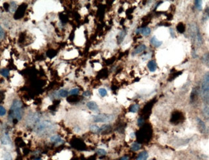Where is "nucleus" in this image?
Returning a JSON list of instances; mask_svg holds the SVG:
<instances>
[{
	"label": "nucleus",
	"instance_id": "obj_1",
	"mask_svg": "<svg viewBox=\"0 0 209 160\" xmlns=\"http://www.w3.org/2000/svg\"><path fill=\"white\" fill-rule=\"evenodd\" d=\"M189 34H190L191 40L194 44L197 46H200L202 44V37L196 23H191L190 25Z\"/></svg>",
	"mask_w": 209,
	"mask_h": 160
},
{
	"label": "nucleus",
	"instance_id": "obj_2",
	"mask_svg": "<svg viewBox=\"0 0 209 160\" xmlns=\"http://www.w3.org/2000/svg\"><path fill=\"white\" fill-rule=\"evenodd\" d=\"M200 92L203 99L209 103V72L203 76Z\"/></svg>",
	"mask_w": 209,
	"mask_h": 160
},
{
	"label": "nucleus",
	"instance_id": "obj_3",
	"mask_svg": "<svg viewBox=\"0 0 209 160\" xmlns=\"http://www.w3.org/2000/svg\"><path fill=\"white\" fill-rule=\"evenodd\" d=\"M53 126L52 123L48 121H44V122L39 123L35 129V132L37 134L40 136L46 135L48 132H50L52 129Z\"/></svg>",
	"mask_w": 209,
	"mask_h": 160
},
{
	"label": "nucleus",
	"instance_id": "obj_4",
	"mask_svg": "<svg viewBox=\"0 0 209 160\" xmlns=\"http://www.w3.org/2000/svg\"><path fill=\"white\" fill-rule=\"evenodd\" d=\"M115 116L113 114H99L93 116V120L95 123H108L112 122Z\"/></svg>",
	"mask_w": 209,
	"mask_h": 160
},
{
	"label": "nucleus",
	"instance_id": "obj_5",
	"mask_svg": "<svg viewBox=\"0 0 209 160\" xmlns=\"http://www.w3.org/2000/svg\"><path fill=\"white\" fill-rule=\"evenodd\" d=\"M185 120L184 114L181 111L176 110L173 113L171 118V122L173 125H179L183 123Z\"/></svg>",
	"mask_w": 209,
	"mask_h": 160
},
{
	"label": "nucleus",
	"instance_id": "obj_6",
	"mask_svg": "<svg viewBox=\"0 0 209 160\" xmlns=\"http://www.w3.org/2000/svg\"><path fill=\"white\" fill-rule=\"evenodd\" d=\"M151 129H150L149 126H145L144 128H143L140 130L139 133V138L143 140V142L145 140H147L151 136Z\"/></svg>",
	"mask_w": 209,
	"mask_h": 160
},
{
	"label": "nucleus",
	"instance_id": "obj_7",
	"mask_svg": "<svg viewBox=\"0 0 209 160\" xmlns=\"http://www.w3.org/2000/svg\"><path fill=\"white\" fill-rule=\"evenodd\" d=\"M197 124H198V128L200 130V132L202 134H207V127L203 120H201L200 118H197Z\"/></svg>",
	"mask_w": 209,
	"mask_h": 160
},
{
	"label": "nucleus",
	"instance_id": "obj_8",
	"mask_svg": "<svg viewBox=\"0 0 209 160\" xmlns=\"http://www.w3.org/2000/svg\"><path fill=\"white\" fill-rule=\"evenodd\" d=\"M199 93H200V89H199L198 87H194V88H193L190 96L191 103L196 102V100H198Z\"/></svg>",
	"mask_w": 209,
	"mask_h": 160
},
{
	"label": "nucleus",
	"instance_id": "obj_9",
	"mask_svg": "<svg viewBox=\"0 0 209 160\" xmlns=\"http://www.w3.org/2000/svg\"><path fill=\"white\" fill-rule=\"evenodd\" d=\"M150 32H151V30H150V28L149 27H143V28H139L136 30V33L141 34H142L144 36H147L150 35Z\"/></svg>",
	"mask_w": 209,
	"mask_h": 160
},
{
	"label": "nucleus",
	"instance_id": "obj_10",
	"mask_svg": "<svg viewBox=\"0 0 209 160\" xmlns=\"http://www.w3.org/2000/svg\"><path fill=\"white\" fill-rule=\"evenodd\" d=\"M11 139L8 133H4L1 138V143L3 145H8L11 144Z\"/></svg>",
	"mask_w": 209,
	"mask_h": 160
},
{
	"label": "nucleus",
	"instance_id": "obj_11",
	"mask_svg": "<svg viewBox=\"0 0 209 160\" xmlns=\"http://www.w3.org/2000/svg\"><path fill=\"white\" fill-rule=\"evenodd\" d=\"M50 142L52 143H54L55 144H62L64 143L62 139L61 138L60 136L59 135H53L50 138Z\"/></svg>",
	"mask_w": 209,
	"mask_h": 160
},
{
	"label": "nucleus",
	"instance_id": "obj_12",
	"mask_svg": "<svg viewBox=\"0 0 209 160\" xmlns=\"http://www.w3.org/2000/svg\"><path fill=\"white\" fill-rule=\"evenodd\" d=\"M86 106L87 108L92 111H95L96 112V111L99 110L98 105H97V103L93 101H89V102H87L86 103Z\"/></svg>",
	"mask_w": 209,
	"mask_h": 160
},
{
	"label": "nucleus",
	"instance_id": "obj_13",
	"mask_svg": "<svg viewBox=\"0 0 209 160\" xmlns=\"http://www.w3.org/2000/svg\"><path fill=\"white\" fill-rule=\"evenodd\" d=\"M145 50H146V46H145L144 44L140 45L139 46H138V47H137V48H136L133 51V53H132V54H133V56L139 54H140V53H142V52H143L144 51H145Z\"/></svg>",
	"mask_w": 209,
	"mask_h": 160
},
{
	"label": "nucleus",
	"instance_id": "obj_14",
	"mask_svg": "<svg viewBox=\"0 0 209 160\" xmlns=\"http://www.w3.org/2000/svg\"><path fill=\"white\" fill-rule=\"evenodd\" d=\"M147 67L149 70H150V72H153L154 71H156L157 69V64L155 61L154 60H151L148 62L147 64Z\"/></svg>",
	"mask_w": 209,
	"mask_h": 160
},
{
	"label": "nucleus",
	"instance_id": "obj_15",
	"mask_svg": "<svg viewBox=\"0 0 209 160\" xmlns=\"http://www.w3.org/2000/svg\"><path fill=\"white\" fill-rule=\"evenodd\" d=\"M150 43L155 47H159L162 45V41L158 40L156 36H153L150 39Z\"/></svg>",
	"mask_w": 209,
	"mask_h": 160
},
{
	"label": "nucleus",
	"instance_id": "obj_16",
	"mask_svg": "<svg viewBox=\"0 0 209 160\" xmlns=\"http://www.w3.org/2000/svg\"><path fill=\"white\" fill-rule=\"evenodd\" d=\"M22 106H23V104H22L21 101H19V100H14L13 101L12 103V105L11 106V109L10 110L15 109L17 108H21Z\"/></svg>",
	"mask_w": 209,
	"mask_h": 160
},
{
	"label": "nucleus",
	"instance_id": "obj_17",
	"mask_svg": "<svg viewBox=\"0 0 209 160\" xmlns=\"http://www.w3.org/2000/svg\"><path fill=\"white\" fill-rule=\"evenodd\" d=\"M149 157L148 152L145 151L141 152L136 160H147Z\"/></svg>",
	"mask_w": 209,
	"mask_h": 160
},
{
	"label": "nucleus",
	"instance_id": "obj_18",
	"mask_svg": "<svg viewBox=\"0 0 209 160\" xmlns=\"http://www.w3.org/2000/svg\"><path fill=\"white\" fill-rule=\"evenodd\" d=\"M26 7H24V5H21V6L19 7L16 12L15 16H18V18H21L22 17V14L25 12Z\"/></svg>",
	"mask_w": 209,
	"mask_h": 160
},
{
	"label": "nucleus",
	"instance_id": "obj_19",
	"mask_svg": "<svg viewBox=\"0 0 209 160\" xmlns=\"http://www.w3.org/2000/svg\"><path fill=\"white\" fill-rule=\"evenodd\" d=\"M90 131L95 134H99L100 133V127L96 125H92L90 127Z\"/></svg>",
	"mask_w": 209,
	"mask_h": 160
},
{
	"label": "nucleus",
	"instance_id": "obj_20",
	"mask_svg": "<svg viewBox=\"0 0 209 160\" xmlns=\"http://www.w3.org/2000/svg\"><path fill=\"white\" fill-rule=\"evenodd\" d=\"M125 35H126V32L124 31H120L119 33V34L117 36V41H118L119 43H120L121 42H122V41L124 40V39L125 38Z\"/></svg>",
	"mask_w": 209,
	"mask_h": 160
},
{
	"label": "nucleus",
	"instance_id": "obj_21",
	"mask_svg": "<svg viewBox=\"0 0 209 160\" xmlns=\"http://www.w3.org/2000/svg\"><path fill=\"white\" fill-rule=\"evenodd\" d=\"M141 147H142V145H141L140 143H139L138 142H135L132 145H131V149L133 151H137L141 149Z\"/></svg>",
	"mask_w": 209,
	"mask_h": 160
},
{
	"label": "nucleus",
	"instance_id": "obj_22",
	"mask_svg": "<svg viewBox=\"0 0 209 160\" xmlns=\"http://www.w3.org/2000/svg\"><path fill=\"white\" fill-rule=\"evenodd\" d=\"M202 61L206 66L209 67V53H206L202 57Z\"/></svg>",
	"mask_w": 209,
	"mask_h": 160
},
{
	"label": "nucleus",
	"instance_id": "obj_23",
	"mask_svg": "<svg viewBox=\"0 0 209 160\" xmlns=\"http://www.w3.org/2000/svg\"><path fill=\"white\" fill-rule=\"evenodd\" d=\"M139 109H140V105L137 103H136V104H134L131 106L129 110H130L131 113H136L138 112Z\"/></svg>",
	"mask_w": 209,
	"mask_h": 160
},
{
	"label": "nucleus",
	"instance_id": "obj_24",
	"mask_svg": "<svg viewBox=\"0 0 209 160\" xmlns=\"http://www.w3.org/2000/svg\"><path fill=\"white\" fill-rule=\"evenodd\" d=\"M176 28H177V31L179 33H183L185 31V25L183 23H179L177 25Z\"/></svg>",
	"mask_w": 209,
	"mask_h": 160
},
{
	"label": "nucleus",
	"instance_id": "obj_25",
	"mask_svg": "<svg viewBox=\"0 0 209 160\" xmlns=\"http://www.w3.org/2000/svg\"><path fill=\"white\" fill-rule=\"evenodd\" d=\"M69 92H68L65 89H61L58 92V94L59 96H61V98H66V97L68 96Z\"/></svg>",
	"mask_w": 209,
	"mask_h": 160
},
{
	"label": "nucleus",
	"instance_id": "obj_26",
	"mask_svg": "<svg viewBox=\"0 0 209 160\" xmlns=\"http://www.w3.org/2000/svg\"><path fill=\"white\" fill-rule=\"evenodd\" d=\"M203 114L204 117L207 120H209V106H205L203 109Z\"/></svg>",
	"mask_w": 209,
	"mask_h": 160
},
{
	"label": "nucleus",
	"instance_id": "obj_27",
	"mask_svg": "<svg viewBox=\"0 0 209 160\" xmlns=\"http://www.w3.org/2000/svg\"><path fill=\"white\" fill-rule=\"evenodd\" d=\"M79 93V89L77 88L72 89L69 91V94L71 96H77Z\"/></svg>",
	"mask_w": 209,
	"mask_h": 160
},
{
	"label": "nucleus",
	"instance_id": "obj_28",
	"mask_svg": "<svg viewBox=\"0 0 209 160\" xmlns=\"http://www.w3.org/2000/svg\"><path fill=\"white\" fill-rule=\"evenodd\" d=\"M110 129H111V126L109 125H104L100 127V132L108 131V130H109Z\"/></svg>",
	"mask_w": 209,
	"mask_h": 160
},
{
	"label": "nucleus",
	"instance_id": "obj_29",
	"mask_svg": "<svg viewBox=\"0 0 209 160\" xmlns=\"http://www.w3.org/2000/svg\"><path fill=\"white\" fill-rule=\"evenodd\" d=\"M96 152L97 154L99 155V156H104V155H106L107 154V152L103 149H97Z\"/></svg>",
	"mask_w": 209,
	"mask_h": 160
},
{
	"label": "nucleus",
	"instance_id": "obj_30",
	"mask_svg": "<svg viewBox=\"0 0 209 160\" xmlns=\"http://www.w3.org/2000/svg\"><path fill=\"white\" fill-rule=\"evenodd\" d=\"M194 4H195L196 8L201 11L202 9V2L200 1V0H197V1H195V2H194Z\"/></svg>",
	"mask_w": 209,
	"mask_h": 160
},
{
	"label": "nucleus",
	"instance_id": "obj_31",
	"mask_svg": "<svg viewBox=\"0 0 209 160\" xmlns=\"http://www.w3.org/2000/svg\"><path fill=\"white\" fill-rule=\"evenodd\" d=\"M99 93L100 95V96L102 97H105L108 94V93H107V90L104 89V88H101L99 89Z\"/></svg>",
	"mask_w": 209,
	"mask_h": 160
},
{
	"label": "nucleus",
	"instance_id": "obj_32",
	"mask_svg": "<svg viewBox=\"0 0 209 160\" xmlns=\"http://www.w3.org/2000/svg\"><path fill=\"white\" fill-rule=\"evenodd\" d=\"M3 160H12V157L11 156V154L9 152L5 153L3 155Z\"/></svg>",
	"mask_w": 209,
	"mask_h": 160
},
{
	"label": "nucleus",
	"instance_id": "obj_33",
	"mask_svg": "<svg viewBox=\"0 0 209 160\" xmlns=\"http://www.w3.org/2000/svg\"><path fill=\"white\" fill-rule=\"evenodd\" d=\"M1 74L2 76L3 77H8V75H9V71L8 69H2L1 70Z\"/></svg>",
	"mask_w": 209,
	"mask_h": 160
},
{
	"label": "nucleus",
	"instance_id": "obj_34",
	"mask_svg": "<svg viewBox=\"0 0 209 160\" xmlns=\"http://www.w3.org/2000/svg\"><path fill=\"white\" fill-rule=\"evenodd\" d=\"M6 113H7L6 109H5L2 105H1V106H0V116L2 117V116H4L5 115Z\"/></svg>",
	"mask_w": 209,
	"mask_h": 160
},
{
	"label": "nucleus",
	"instance_id": "obj_35",
	"mask_svg": "<svg viewBox=\"0 0 209 160\" xmlns=\"http://www.w3.org/2000/svg\"><path fill=\"white\" fill-rule=\"evenodd\" d=\"M137 123H138V126H142L144 123V119L142 117H140L139 118H138V120H137Z\"/></svg>",
	"mask_w": 209,
	"mask_h": 160
},
{
	"label": "nucleus",
	"instance_id": "obj_36",
	"mask_svg": "<svg viewBox=\"0 0 209 160\" xmlns=\"http://www.w3.org/2000/svg\"><path fill=\"white\" fill-rule=\"evenodd\" d=\"M204 18L205 19L209 18V7H207L205 9V13H204Z\"/></svg>",
	"mask_w": 209,
	"mask_h": 160
},
{
	"label": "nucleus",
	"instance_id": "obj_37",
	"mask_svg": "<svg viewBox=\"0 0 209 160\" xmlns=\"http://www.w3.org/2000/svg\"><path fill=\"white\" fill-rule=\"evenodd\" d=\"M91 92L89 91V90H87V91H85L84 93L82 94V95H83V96L84 97H89L91 96Z\"/></svg>",
	"mask_w": 209,
	"mask_h": 160
},
{
	"label": "nucleus",
	"instance_id": "obj_38",
	"mask_svg": "<svg viewBox=\"0 0 209 160\" xmlns=\"http://www.w3.org/2000/svg\"><path fill=\"white\" fill-rule=\"evenodd\" d=\"M0 28H1V31H0V33H1V40H2L3 38L5 36V32H4V30L3 29V27L2 26H1V27H0Z\"/></svg>",
	"mask_w": 209,
	"mask_h": 160
},
{
	"label": "nucleus",
	"instance_id": "obj_39",
	"mask_svg": "<svg viewBox=\"0 0 209 160\" xmlns=\"http://www.w3.org/2000/svg\"><path fill=\"white\" fill-rule=\"evenodd\" d=\"M129 158L128 156H124L123 157H122L120 158V160H129Z\"/></svg>",
	"mask_w": 209,
	"mask_h": 160
},
{
	"label": "nucleus",
	"instance_id": "obj_40",
	"mask_svg": "<svg viewBox=\"0 0 209 160\" xmlns=\"http://www.w3.org/2000/svg\"><path fill=\"white\" fill-rule=\"evenodd\" d=\"M80 131H81V129H80L79 127H76L75 128V132L78 133V132H79Z\"/></svg>",
	"mask_w": 209,
	"mask_h": 160
},
{
	"label": "nucleus",
	"instance_id": "obj_41",
	"mask_svg": "<svg viewBox=\"0 0 209 160\" xmlns=\"http://www.w3.org/2000/svg\"><path fill=\"white\" fill-rule=\"evenodd\" d=\"M130 136H131V138H134L135 137V133H131Z\"/></svg>",
	"mask_w": 209,
	"mask_h": 160
},
{
	"label": "nucleus",
	"instance_id": "obj_42",
	"mask_svg": "<svg viewBox=\"0 0 209 160\" xmlns=\"http://www.w3.org/2000/svg\"><path fill=\"white\" fill-rule=\"evenodd\" d=\"M33 160H43V159H42V158H37L34 159H33Z\"/></svg>",
	"mask_w": 209,
	"mask_h": 160
}]
</instances>
